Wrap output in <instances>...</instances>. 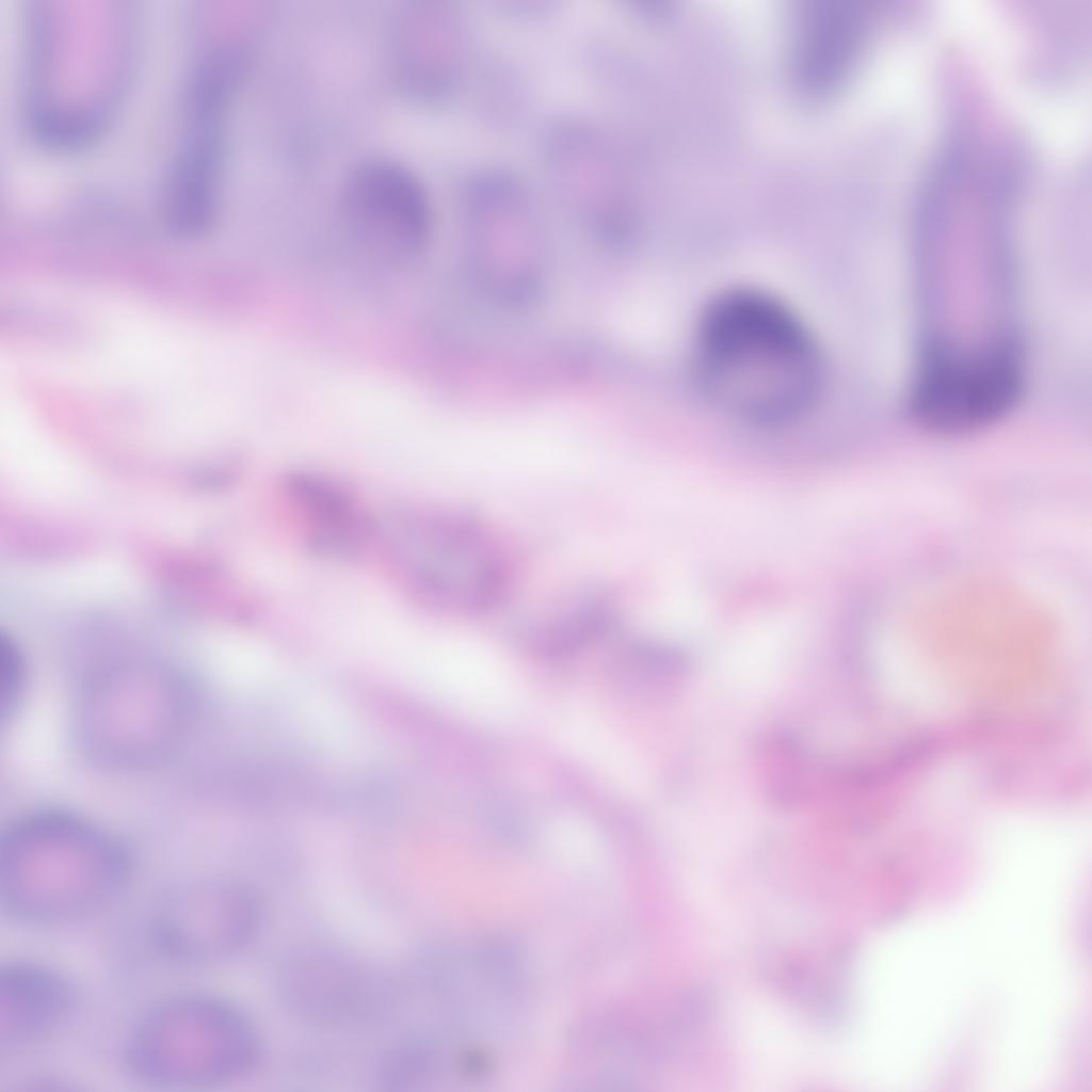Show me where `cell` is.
Here are the masks:
<instances>
[{
	"label": "cell",
	"instance_id": "6da1fadb",
	"mask_svg": "<svg viewBox=\"0 0 1092 1092\" xmlns=\"http://www.w3.org/2000/svg\"><path fill=\"white\" fill-rule=\"evenodd\" d=\"M682 349L687 388L738 423L789 427L828 406V346L799 307L768 286L716 288L696 307Z\"/></svg>",
	"mask_w": 1092,
	"mask_h": 1092
},
{
	"label": "cell",
	"instance_id": "7a4b0ae2",
	"mask_svg": "<svg viewBox=\"0 0 1092 1092\" xmlns=\"http://www.w3.org/2000/svg\"><path fill=\"white\" fill-rule=\"evenodd\" d=\"M132 872L130 851L101 828L65 812L35 813L1 838V910L27 924L73 921L111 904Z\"/></svg>",
	"mask_w": 1092,
	"mask_h": 1092
},
{
	"label": "cell",
	"instance_id": "3957f363",
	"mask_svg": "<svg viewBox=\"0 0 1092 1092\" xmlns=\"http://www.w3.org/2000/svg\"><path fill=\"white\" fill-rule=\"evenodd\" d=\"M194 702L184 679L159 664L105 669L84 688L77 707L80 746L97 764L122 770L166 760L187 739Z\"/></svg>",
	"mask_w": 1092,
	"mask_h": 1092
},
{
	"label": "cell",
	"instance_id": "277c9868",
	"mask_svg": "<svg viewBox=\"0 0 1092 1092\" xmlns=\"http://www.w3.org/2000/svg\"><path fill=\"white\" fill-rule=\"evenodd\" d=\"M251 1021L231 1003L189 994L147 1010L126 1041L129 1072L161 1086H207L245 1075L260 1057Z\"/></svg>",
	"mask_w": 1092,
	"mask_h": 1092
},
{
	"label": "cell",
	"instance_id": "5b68a950",
	"mask_svg": "<svg viewBox=\"0 0 1092 1092\" xmlns=\"http://www.w3.org/2000/svg\"><path fill=\"white\" fill-rule=\"evenodd\" d=\"M389 547L402 581L422 601L461 613L484 611L503 596L508 565L472 519L448 511L397 516Z\"/></svg>",
	"mask_w": 1092,
	"mask_h": 1092
},
{
	"label": "cell",
	"instance_id": "8992f818",
	"mask_svg": "<svg viewBox=\"0 0 1092 1092\" xmlns=\"http://www.w3.org/2000/svg\"><path fill=\"white\" fill-rule=\"evenodd\" d=\"M342 211L370 289L418 270L432 213L425 191L407 168L388 160L364 162L346 182Z\"/></svg>",
	"mask_w": 1092,
	"mask_h": 1092
},
{
	"label": "cell",
	"instance_id": "52a82bcc",
	"mask_svg": "<svg viewBox=\"0 0 1092 1092\" xmlns=\"http://www.w3.org/2000/svg\"><path fill=\"white\" fill-rule=\"evenodd\" d=\"M1023 383L1022 360L1012 346L936 347L918 370L912 412L922 425L940 433L978 430L1014 407Z\"/></svg>",
	"mask_w": 1092,
	"mask_h": 1092
},
{
	"label": "cell",
	"instance_id": "ba28073f",
	"mask_svg": "<svg viewBox=\"0 0 1092 1092\" xmlns=\"http://www.w3.org/2000/svg\"><path fill=\"white\" fill-rule=\"evenodd\" d=\"M471 270L494 300H525L543 289V231L534 203L507 176L479 180L465 209Z\"/></svg>",
	"mask_w": 1092,
	"mask_h": 1092
},
{
	"label": "cell",
	"instance_id": "9c48e42d",
	"mask_svg": "<svg viewBox=\"0 0 1092 1092\" xmlns=\"http://www.w3.org/2000/svg\"><path fill=\"white\" fill-rule=\"evenodd\" d=\"M263 903L235 883L194 884L164 896L149 921L152 946L165 958L189 964L234 956L257 936Z\"/></svg>",
	"mask_w": 1092,
	"mask_h": 1092
},
{
	"label": "cell",
	"instance_id": "30bf717a",
	"mask_svg": "<svg viewBox=\"0 0 1092 1092\" xmlns=\"http://www.w3.org/2000/svg\"><path fill=\"white\" fill-rule=\"evenodd\" d=\"M549 154L556 181L580 219L604 237L621 238L628 187L619 143L593 127L568 125L552 135Z\"/></svg>",
	"mask_w": 1092,
	"mask_h": 1092
},
{
	"label": "cell",
	"instance_id": "8fae6325",
	"mask_svg": "<svg viewBox=\"0 0 1092 1092\" xmlns=\"http://www.w3.org/2000/svg\"><path fill=\"white\" fill-rule=\"evenodd\" d=\"M282 491L311 553L330 560H355L375 543V520L354 493L334 478L295 471L284 479Z\"/></svg>",
	"mask_w": 1092,
	"mask_h": 1092
},
{
	"label": "cell",
	"instance_id": "7c38bea8",
	"mask_svg": "<svg viewBox=\"0 0 1092 1092\" xmlns=\"http://www.w3.org/2000/svg\"><path fill=\"white\" fill-rule=\"evenodd\" d=\"M75 984L59 970L15 961L0 970V1047L14 1049L57 1032L78 1007Z\"/></svg>",
	"mask_w": 1092,
	"mask_h": 1092
},
{
	"label": "cell",
	"instance_id": "4fadbf2b",
	"mask_svg": "<svg viewBox=\"0 0 1092 1092\" xmlns=\"http://www.w3.org/2000/svg\"><path fill=\"white\" fill-rule=\"evenodd\" d=\"M613 614L610 600L604 596L581 597L550 617L541 633L542 647L550 654L577 651L607 631Z\"/></svg>",
	"mask_w": 1092,
	"mask_h": 1092
},
{
	"label": "cell",
	"instance_id": "5bb4252c",
	"mask_svg": "<svg viewBox=\"0 0 1092 1092\" xmlns=\"http://www.w3.org/2000/svg\"><path fill=\"white\" fill-rule=\"evenodd\" d=\"M332 960H311L299 963L293 969L295 997L304 1002L308 1011L322 1016H337L341 1011L347 1013L351 999L355 1000L358 987L351 985L354 981L346 970Z\"/></svg>",
	"mask_w": 1092,
	"mask_h": 1092
},
{
	"label": "cell",
	"instance_id": "9a60e30c",
	"mask_svg": "<svg viewBox=\"0 0 1092 1092\" xmlns=\"http://www.w3.org/2000/svg\"><path fill=\"white\" fill-rule=\"evenodd\" d=\"M26 688L23 658L14 641L0 640V704L2 716L11 717L22 700Z\"/></svg>",
	"mask_w": 1092,
	"mask_h": 1092
}]
</instances>
